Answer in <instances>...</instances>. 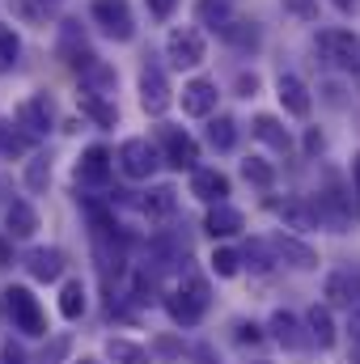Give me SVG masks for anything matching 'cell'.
I'll return each mask as SVG.
<instances>
[{
  "label": "cell",
  "mask_w": 360,
  "mask_h": 364,
  "mask_svg": "<svg viewBox=\"0 0 360 364\" xmlns=\"http://www.w3.org/2000/svg\"><path fill=\"white\" fill-rule=\"evenodd\" d=\"M356 364H360V360H356Z\"/></svg>",
  "instance_id": "49"
},
{
  "label": "cell",
  "mask_w": 360,
  "mask_h": 364,
  "mask_svg": "<svg viewBox=\"0 0 360 364\" xmlns=\"http://www.w3.org/2000/svg\"><path fill=\"white\" fill-rule=\"evenodd\" d=\"M17 127H26V136H47L51 132V102L47 97H26L17 106Z\"/></svg>",
  "instance_id": "10"
},
{
  "label": "cell",
  "mask_w": 360,
  "mask_h": 364,
  "mask_svg": "<svg viewBox=\"0 0 360 364\" xmlns=\"http://www.w3.org/2000/svg\"><path fill=\"white\" fill-rule=\"evenodd\" d=\"M318 51L339 73H356L360 68V38L352 30H318Z\"/></svg>",
  "instance_id": "2"
},
{
  "label": "cell",
  "mask_w": 360,
  "mask_h": 364,
  "mask_svg": "<svg viewBox=\"0 0 360 364\" xmlns=\"http://www.w3.org/2000/svg\"><path fill=\"white\" fill-rule=\"evenodd\" d=\"M157 166H162V149L149 144V140H127V144L119 149V170H123L127 178H153Z\"/></svg>",
  "instance_id": "3"
},
{
  "label": "cell",
  "mask_w": 360,
  "mask_h": 364,
  "mask_svg": "<svg viewBox=\"0 0 360 364\" xmlns=\"http://www.w3.org/2000/svg\"><path fill=\"white\" fill-rule=\"evenodd\" d=\"M60 51L68 55V64H73V68H81V77L97 64V55L90 51V43H85V38H77V21H64V47H60Z\"/></svg>",
  "instance_id": "18"
},
{
  "label": "cell",
  "mask_w": 360,
  "mask_h": 364,
  "mask_svg": "<svg viewBox=\"0 0 360 364\" xmlns=\"http://www.w3.org/2000/svg\"><path fill=\"white\" fill-rule=\"evenodd\" d=\"M47 178H51L47 161H43V157H38V161H30V174H26V182H30L34 191H43V186H47Z\"/></svg>",
  "instance_id": "38"
},
{
  "label": "cell",
  "mask_w": 360,
  "mask_h": 364,
  "mask_svg": "<svg viewBox=\"0 0 360 364\" xmlns=\"http://www.w3.org/2000/svg\"><path fill=\"white\" fill-rule=\"evenodd\" d=\"M238 331H242V335H238V339H242V343H259V339H263V335H259V326H255V322H242V326H238Z\"/></svg>",
  "instance_id": "42"
},
{
  "label": "cell",
  "mask_w": 360,
  "mask_h": 364,
  "mask_svg": "<svg viewBox=\"0 0 360 364\" xmlns=\"http://www.w3.org/2000/svg\"><path fill=\"white\" fill-rule=\"evenodd\" d=\"M81 110H85V114H93L102 127H115V119H119L110 106H102V102H97V93H85V97H81Z\"/></svg>",
  "instance_id": "35"
},
{
  "label": "cell",
  "mask_w": 360,
  "mask_h": 364,
  "mask_svg": "<svg viewBox=\"0 0 360 364\" xmlns=\"http://www.w3.org/2000/svg\"><path fill=\"white\" fill-rule=\"evenodd\" d=\"M275 208V216L284 220V225H292V229H314L318 225V208H305V203H271Z\"/></svg>",
  "instance_id": "23"
},
{
  "label": "cell",
  "mask_w": 360,
  "mask_h": 364,
  "mask_svg": "<svg viewBox=\"0 0 360 364\" xmlns=\"http://www.w3.org/2000/svg\"><path fill=\"white\" fill-rule=\"evenodd\" d=\"M250 132H255V136H259V140H263V144H271V149H275V153H288V149H292V136H288V132H284V123H280V119H275V114H259V119H255V127H250Z\"/></svg>",
  "instance_id": "20"
},
{
  "label": "cell",
  "mask_w": 360,
  "mask_h": 364,
  "mask_svg": "<svg viewBox=\"0 0 360 364\" xmlns=\"http://www.w3.org/2000/svg\"><path fill=\"white\" fill-rule=\"evenodd\" d=\"M26 153H30V136L0 119V157H26Z\"/></svg>",
  "instance_id": "26"
},
{
  "label": "cell",
  "mask_w": 360,
  "mask_h": 364,
  "mask_svg": "<svg viewBox=\"0 0 360 364\" xmlns=\"http://www.w3.org/2000/svg\"><path fill=\"white\" fill-rule=\"evenodd\" d=\"M17 51H21V43H17V34L0 21V73H9L13 64H17Z\"/></svg>",
  "instance_id": "32"
},
{
  "label": "cell",
  "mask_w": 360,
  "mask_h": 364,
  "mask_svg": "<svg viewBox=\"0 0 360 364\" xmlns=\"http://www.w3.org/2000/svg\"><path fill=\"white\" fill-rule=\"evenodd\" d=\"M166 55H170L174 68H199V64H203V34H199L195 26H179V30H170V38H166Z\"/></svg>",
  "instance_id": "5"
},
{
  "label": "cell",
  "mask_w": 360,
  "mask_h": 364,
  "mask_svg": "<svg viewBox=\"0 0 360 364\" xmlns=\"http://www.w3.org/2000/svg\"><path fill=\"white\" fill-rule=\"evenodd\" d=\"M0 356H4V364H21V352H17L13 343H4V352H0Z\"/></svg>",
  "instance_id": "45"
},
{
  "label": "cell",
  "mask_w": 360,
  "mask_h": 364,
  "mask_svg": "<svg viewBox=\"0 0 360 364\" xmlns=\"http://www.w3.org/2000/svg\"><path fill=\"white\" fill-rule=\"evenodd\" d=\"M271 335H275V343H284V348H292V352L305 343V339H301L297 318H292V314H284V309H280V314H271Z\"/></svg>",
  "instance_id": "24"
},
{
  "label": "cell",
  "mask_w": 360,
  "mask_h": 364,
  "mask_svg": "<svg viewBox=\"0 0 360 364\" xmlns=\"http://www.w3.org/2000/svg\"><path fill=\"white\" fill-rule=\"evenodd\" d=\"M305 149H309V153H318V149H322V132H318V127H309V132H305Z\"/></svg>",
  "instance_id": "43"
},
{
  "label": "cell",
  "mask_w": 360,
  "mask_h": 364,
  "mask_svg": "<svg viewBox=\"0 0 360 364\" xmlns=\"http://www.w3.org/2000/svg\"><path fill=\"white\" fill-rule=\"evenodd\" d=\"M275 93H280V102H284V110H288L292 119H305V114H309V90H305V81H301V77L280 73Z\"/></svg>",
  "instance_id": "12"
},
{
  "label": "cell",
  "mask_w": 360,
  "mask_h": 364,
  "mask_svg": "<svg viewBox=\"0 0 360 364\" xmlns=\"http://www.w3.org/2000/svg\"><path fill=\"white\" fill-rule=\"evenodd\" d=\"M305 322H309V335H314V343H318V348H335V322H331V305H314V309L305 314Z\"/></svg>",
  "instance_id": "22"
},
{
  "label": "cell",
  "mask_w": 360,
  "mask_h": 364,
  "mask_svg": "<svg viewBox=\"0 0 360 364\" xmlns=\"http://www.w3.org/2000/svg\"><path fill=\"white\" fill-rule=\"evenodd\" d=\"M242 174H246V182H255V186H263V191L275 182V170H271L263 157H246V161H242Z\"/></svg>",
  "instance_id": "31"
},
{
  "label": "cell",
  "mask_w": 360,
  "mask_h": 364,
  "mask_svg": "<svg viewBox=\"0 0 360 364\" xmlns=\"http://www.w3.org/2000/svg\"><path fill=\"white\" fill-rule=\"evenodd\" d=\"M203 229H208L212 237H233V233H242V229H246V216H242L238 208H229V203H216V208L208 212Z\"/></svg>",
  "instance_id": "16"
},
{
  "label": "cell",
  "mask_w": 360,
  "mask_h": 364,
  "mask_svg": "<svg viewBox=\"0 0 360 364\" xmlns=\"http://www.w3.org/2000/svg\"><path fill=\"white\" fill-rule=\"evenodd\" d=\"M352 182H356V195H360V153L352 157Z\"/></svg>",
  "instance_id": "46"
},
{
  "label": "cell",
  "mask_w": 360,
  "mask_h": 364,
  "mask_svg": "<svg viewBox=\"0 0 360 364\" xmlns=\"http://www.w3.org/2000/svg\"><path fill=\"white\" fill-rule=\"evenodd\" d=\"M60 314L64 318H81L85 314V284L81 279H68L64 292H60Z\"/></svg>",
  "instance_id": "29"
},
{
  "label": "cell",
  "mask_w": 360,
  "mask_h": 364,
  "mask_svg": "<svg viewBox=\"0 0 360 364\" xmlns=\"http://www.w3.org/2000/svg\"><path fill=\"white\" fill-rule=\"evenodd\" d=\"M212 272L225 275V279H233V275L242 272V255H238V250H225V246H221V250L212 255Z\"/></svg>",
  "instance_id": "33"
},
{
  "label": "cell",
  "mask_w": 360,
  "mask_h": 364,
  "mask_svg": "<svg viewBox=\"0 0 360 364\" xmlns=\"http://www.w3.org/2000/svg\"><path fill=\"white\" fill-rule=\"evenodd\" d=\"M221 38L233 43V47H242V51H255V47H259V30H255V21H246V17H238Z\"/></svg>",
  "instance_id": "28"
},
{
  "label": "cell",
  "mask_w": 360,
  "mask_h": 364,
  "mask_svg": "<svg viewBox=\"0 0 360 364\" xmlns=\"http://www.w3.org/2000/svg\"><path fill=\"white\" fill-rule=\"evenodd\" d=\"M162 153L174 170H195V161H199V144L179 127H162Z\"/></svg>",
  "instance_id": "8"
},
{
  "label": "cell",
  "mask_w": 360,
  "mask_h": 364,
  "mask_svg": "<svg viewBox=\"0 0 360 364\" xmlns=\"http://www.w3.org/2000/svg\"><path fill=\"white\" fill-rule=\"evenodd\" d=\"M106 356L115 364H149V352L140 343H132V339H110L106 343Z\"/></svg>",
  "instance_id": "27"
},
{
  "label": "cell",
  "mask_w": 360,
  "mask_h": 364,
  "mask_svg": "<svg viewBox=\"0 0 360 364\" xmlns=\"http://www.w3.org/2000/svg\"><path fill=\"white\" fill-rule=\"evenodd\" d=\"M4 305H9V314H13L17 331H26V335H47V318H43V309H38V301H34L30 288H9V292H4Z\"/></svg>",
  "instance_id": "4"
},
{
  "label": "cell",
  "mask_w": 360,
  "mask_h": 364,
  "mask_svg": "<svg viewBox=\"0 0 360 364\" xmlns=\"http://www.w3.org/2000/svg\"><path fill=\"white\" fill-rule=\"evenodd\" d=\"M64 352H68V339H55V348H51V352H43V360H38V364H55Z\"/></svg>",
  "instance_id": "41"
},
{
  "label": "cell",
  "mask_w": 360,
  "mask_h": 364,
  "mask_svg": "<svg viewBox=\"0 0 360 364\" xmlns=\"http://www.w3.org/2000/svg\"><path fill=\"white\" fill-rule=\"evenodd\" d=\"M85 81H90L93 90H106V85H115V73H110L106 64H93L90 73H85Z\"/></svg>",
  "instance_id": "37"
},
{
  "label": "cell",
  "mask_w": 360,
  "mask_h": 364,
  "mask_svg": "<svg viewBox=\"0 0 360 364\" xmlns=\"http://www.w3.org/2000/svg\"><path fill=\"white\" fill-rule=\"evenodd\" d=\"M212 110H216V85H212V81H191V85H182V114L208 119Z\"/></svg>",
  "instance_id": "13"
},
{
  "label": "cell",
  "mask_w": 360,
  "mask_h": 364,
  "mask_svg": "<svg viewBox=\"0 0 360 364\" xmlns=\"http://www.w3.org/2000/svg\"><path fill=\"white\" fill-rule=\"evenodd\" d=\"M166 309H170V318H174L179 326H195V322L203 318V309H208V284H203L199 275H186L179 292L166 296Z\"/></svg>",
  "instance_id": "1"
},
{
  "label": "cell",
  "mask_w": 360,
  "mask_h": 364,
  "mask_svg": "<svg viewBox=\"0 0 360 364\" xmlns=\"http://www.w3.org/2000/svg\"><path fill=\"white\" fill-rule=\"evenodd\" d=\"M81 364H93V360H81Z\"/></svg>",
  "instance_id": "48"
},
{
  "label": "cell",
  "mask_w": 360,
  "mask_h": 364,
  "mask_svg": "<svg viewBox=\"0 0 360 364\" xmlns=\"http://www.w3.org/2000/svg\"><path fill=\"white\" fill-rule=\"evenodd\" d=\"M4 225H9V237H30L38 229V212L26 199H13L9 212H4Z\"/></svg>",
  "instance_id": "19"
},
{
  "label": "cell",
  "mask_w": 360,
  "mask_h": 364,
  "mask_svg": "<svg viewBox=\"0 0 360 364\" xmlns=\"http://www.w3.org/2000/svg\"><path fill=\"white\" fill-rule=\"evenodd\" d=\"M9 263V242H0V267Z\"/></svg>",
  "instance_id": "47"
},
{
  "label": "cell",
  "mask_w": 360,
  "mask_h": 364,
  "mask_svg": "<svg viewBox=\"0 0 360 364\" xmlns=\"http://www.w3.org/2000/svg\"><path fill=\"white\" fill-rule=\"evenodd\" d=\"M174 4H179V0H149V13H153V17H170Z\"/></svg>",
  "instance_id": "40"
},
{
  "label": "cell",
  "mask_w": 360,
  "mask_h": 364,
  "mask_svg": "<svg viewBox=\"0 0 360 364\" xmlns=\"http://www.w3.org/2000/svg\"><path fill=\"white\" fill-rule=\"evenodd\" d=\"M93 21H97L110 38H119V43H127V38L136 34V21H132L127 0H93Z\"/></svg>",
  "instance_id": "6"
},
{
  "label": "cell",
  "mask_w": 360,
  "mask_h": 364,
  "mask_svg": "<svg viewBox=\"0 0 360 364\" xmlns=\"http://www.w3.org/2000/svg\"><path fill=\"white\" fill-rule=\"evenodd\" d=\"M140 208H144L149 216H166V212H174V186H157V191H149Z\"/></svg>",
  "instance_id": "30"
},
{
  "label": "cell",
  "mask_w": 360,
  "mask_h": 364,
  "mask_svg": "<svg viewBox=\"0 0 360 364\" xmlns=\"http://www.w3.org/2000/svg\"><path fill=\"white\" fill-rule=\"evenodd\" d=\"M208 140H212V149L229 153V149L238 144V123H233L229 114H216V119L208 123Z\"/></svg>",
  "instance_id": "25"
},
{
  "label": "cell",
  "mask_w": 360,
  "mask_h": 364,
  "mask_svg": "<svg viewBox=\"0 0 360 364\" xmlns=\"http://www.w3.org/2000/svg\"><path fill=\"white\" fill-rule=\"evenodd\" d=\"M339 13H360V0H331Z\"/></svg>",
  "instance_id": "44"
},
{
  "label": "cell",
  "mask_w": 360,
  "mask_h": 364,
  "mask_svg": "<svg viewBox=\"0 0 360 364\" xmlns=\"http://www.w3.org/2000/svg\"><path fill=\"white\" fill-rule=\"evenodd\" d=\"M110 170H115V161H110V153L102 149V144H93L81 153V161H77V178L90 182V186H102V182H110Z\"/></svg>",
  "instance_id": "15"
},
{
  "label": "cell",
  "mask_w": 360,
  "mask_h": 364,
  "mask_svg": "<svg viewBox=\"0 0 360 364\" xmlns=\"http://www.w3.org/2000/svg\"><path fill=\"white\" fill-rule=\"evenodd\" d=\"M195 17H199V26H208V30H216V34H225V30L238 21V13H233L229 0H199V4H195Z\"/></svg>",
  "instance_id": "17"
},
{
  "label": "cell",
  "mask_w": 360,
  "mask_h": 364,
  "mask_svg": "<svg viewBox=\"0 0 360 364\" xmlns=\"http://www.w3.org/2000/svg\"><path fill=\"white\" fill-rule=\"evenodd\" d=\"M191 195L216 208V203L229 199V178H225L221 170H195V174H191Z\"/></svg>",
  "instance_id": "14"
},
{
  "label": "cell",
  "mask_w": 360,
  "mask_h": 364,
  "mask_svg": "<svg viewBox=\"0 0 360 364\" xmlns=\"http://www.w3.org/2000/svg\"><path fill=\"white\" fill-rule=\"evenodd\" d=\"M255 90H259V77H255V73H242V77H238V93H242V97H250Z\"/></svg>",
  "instance_id": "39"
},
{
  "label": "cell",
  "mask_w": 360,
  "mask_h": 364,
  "mask_svg": "<svg viewBox=\"0 0 360 364\" xmlns=\"http://www.w3.org/2000/svg\"><path fill=\"white\" fill-rule=\"evenodd\" d=\"M327 305L335 309H348V314H360V272H335L322 288Z\"/></svg>",
  "instance_id": "7"
},
{
  "label": "cell",
  "mask_w": 360,
  "mask_h": 364,
  "mask_svg": "<svg viewBox=\"0 0 360 364\" xmlns=\"http://www.w3.org/2000/svg\"><path fill=\"white\" fill-rule=\"evenodd\" d=\"M271 250H275V259L280 263H288V267H297V272H314L318 267V250H309L305 242H297V237H275L271 242Z\"/></svg>",
  "instance_id": "11"
},
{
  "label": "cell",
  "mask_w": 360,
  "mask_h": 364,
  "mask_svg": "<svg viewBox=\"0 0 360 364\" xmlns=\"http://www.w3.org/2000/svg\"><path fill=\"white\" fill-rule=\"evenodd\" d=\"M284 9L301 21H318V0H284Z\"/></svg>",
  "instance_id": "36"
},
{
  "label": "cell",
  "mask_w": 360,
  "mask_h": 364,
  "mask_svg": "<svg viewBox=\"0 0 360 364\" xmlns=\"http://www.w3.org/2000/svg\"><path fill=\"white\" fill-rule=\"evenodd\" d=\"M242 259H246L255 272H268L271 259H275V250H271V242H250V246L242 250Z\"/></svg>",
  "instance_id": "34"
},
{
  "label": "cell",
  "mask_w": 360,
  "mask_h": 364,
  "mask_svg": "<svg viewBox=\"0 0 360 364\" xmlns=\"http://www.w3.org/2000/svg\"><path fill=\"white\" fill-rule=\"evenodd\" d=\"M30 275H34V279H47V284L60 279V275H64V250H55V246H51V250H34V255H30Z\"/></svg>",
  "instance_id": "21"
},
{
  "label": "cell",
  "mask_w": 360,
  "mask_h": 364,
  "mask_svg": "<svg viewBox=\"0 0 360 364\" xmlns=\"http://www.w3.org/2000/svg\"><path fill=\"white\" fill-rule=\"evenodd\" d=\"M140 106H144L149 114H166V110H170V81H166V73L153 68V64L140 73Z\"/></svg>",
  "instance_id": "9"
}]
</instances>
